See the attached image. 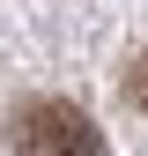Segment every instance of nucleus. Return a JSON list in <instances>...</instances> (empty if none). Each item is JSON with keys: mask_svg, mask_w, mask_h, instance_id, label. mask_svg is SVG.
Wrapping results in <instances>:
<instances>
[{"mask_svg": "<svg viewBox=\"0 0 148 156\" xmlns=\"http://www.w3.org/2000/svg\"><path fill=\"white\" fill-rule=\"evenodd\" d=\"M126 104H133V112H148V52L126 67Z\"/></svg>", "mask_w": 148, "mask_h": 156, "instance_id": "obj_2", "label": "nucleus"}, {"mask_svg": "<svg viewBox=\"0 0 148 156\" xmlns=\"http://www.w3.org/2000/svg\"><path fill=\"white\" fill-rule=\"evenodd\" d=\"M8 141H15V156H104L96 119L67 97H22L8 112Z\"/></svg>", "mask_w": 148, "mask_h": 156, "instance_id": "obj_1", "label": "nucleus"}]
</instances>
